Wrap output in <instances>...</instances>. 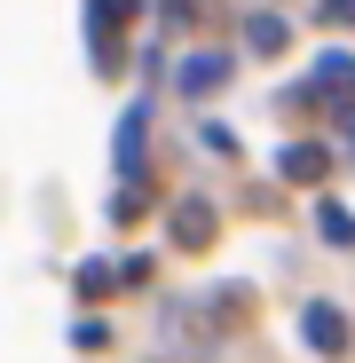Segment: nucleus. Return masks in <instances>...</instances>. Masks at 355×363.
I'll list each match as a JSON object with an SVG mask.
<instances>
[{"mask_svg": "<svg viewBox=\"0 0 355 363\" xmlns=\"http://www.w3.org/2000/svg\"><path fill=\"white\" fill-rule=\"evenodd\" d=\"M221 72H229V55H190V64H182V87L205 95V87H221Z\"/></svg>", "mask_w": 355, "mask_h": 363, "instance_id": "f257e3e1", "label": "nucleus"}, {"mask_svg": "<svg viewBox=\"0 0 355 363\" xmlns=\"http://www.w3.org/2000/svg\"><path fill=\"white\" fill-rule=\"evenodd\" d=\"M308 340H316L324 355H339V347H347V332H339V308H308Z\"/></svg>", "mask_w": 355, "mask_h": 363, "instance_id": "f03ea898", "label": "nucleus"}, {"mask_svg": "<svg viewBox=\"0 0 355 363\" xmlns=\"http://www.w3.org/2000/svg\"><path fill=\"white\" fill-rule=\"evenodd\" d=\"M324 16H332V24H347V16H355V0H324Z\"/></svg>", "mask_w": 355, "mask_h": 363, "instance_id": "7ed1b4c3", "label": "nucleus"}]
</instances>
